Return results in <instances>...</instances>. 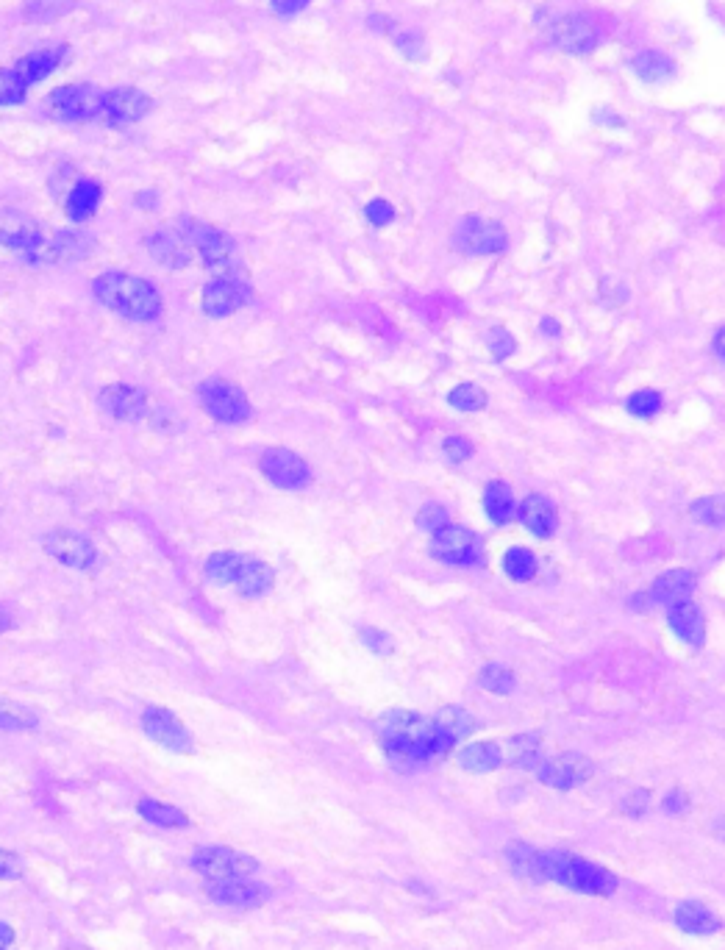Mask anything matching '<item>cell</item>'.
<instances>
[{
    "instance_id": "cell-37",
    "label": "cell",
    "mask_w": 725,
    "mask_h": 950,
    "mask_svg": "<svg viewBox=\"0 0 725 950\" xmlns=\"http://www.w3.org/2000/svg\"><path fill=\"white\" fill-rule=\"evenodd\" d=\"M37 725L39 717L28 706L0 698V731H31Z\"/></svg>"
},
{
    "instance_id": "cell-24",
    "label": "cell",
    "mask_w": 725,
    "mask_h": 950,
    "mask_svg": "<svg viewBox=\"0 0 725 950\" xmlns=\"http://www.w3.org/2000/svg\"><path fill=\"white\" fill-rule=\"evenodd\" d=\"M695 584H698V575L695 573H689V570H667L650 584L648 595L653 603L673 606L678 600H689V595L695 592Z\"/></svg>"
},
{
    "instance_id": "cell-64",
    "label": "cell",
    "mask_w": 725,
    "mask_h": 950,
    "mask_svg": "<svg viewBox=\"0 0 725 950\" xmlns=\"http://www.w3.org/2000/svg\"><path fill=\"white\" fill-rule=\"evenodd\" d=\"M0 950H3V948H0Z\"/></svg>"
},
{
    "instance_id": "cell-16",
    "label": "cell",
    "mask_w": 725,
    "mask_h": 950,
    "mask_svg": "<svg viewBox=\"0 0 725 950\" xmlns=\"http://www.w3.org/2000/svg\"><path fill=\"white\" fill-rule=\"evenodd\" d=\"M592 773H595V764L589 762L584 753H562V756H553L537 767L539 781L545 787L562 789V792L587 784Z\"/></svg>"
},
{
    "instance_id": "cell-4",
    "label": "cell",
    "mask_w": 725,
    "mask_h": 950,
    "mask_svg": "<svg viewBox=\"0 0 725 950\" xmlns=\"http://www.w3.org/2000/svg\"><path fill=\"white\" fill-rule=\"evenodd\" d=\"M181 234L189 239L192 250H198V256L203 264L214 273V278H223V275H242L237 270V242L231 234H225L214 225L200 223V220H189L181 217Z\"/></svg>"
},
{
    "instance_id": "cell-59",
    "label": "cell",
    "mask_w": 725,
    "mask_h": 950,
    "mask_svg": "<svg viewBox=\"0 0 725 950\" xmlns=\"http://www.w3.org/2000/svg\"><path fill=\"white\" fill-rule=\"evenodd\" d=\"M14 942V928L12 925L0 923V948H6V945H12Z\"/></svg>"
},
{
    "instance_id": "cell-26",
    "label": "cell",
    "mask_w": 725,
    "mask_h": 950,
    "mask_svg": "<svg viewBox=\"0 0 725 950\" xmlns=\"http://www.w3.org/2000/svg\"><path fill=\"white\" fill-rule=\"evenodd\" d=\"M506 862L512 867V873L517 878H523V881H534V884L548 881V875H545V853H539V850L525 845L520 839L506 848Z\"/></svg>"
},
{
    "instance_id": "cell-40",
    "label": "cell",
    "mask_w": 725,
    "mask_h": 950,
    "mask_svg": "<svg viewBox=\"0 0 725 950\" xmlns=\"http://www.w3.org/2000/svg\"><path fill=\"white\" fill-rule=\"evenodd\" d=\"M448 403L459 412H481L487 406V392L478 384H459L450 389Z\"/></svg>"
},
{
    "instance_id": "cell-14",
    "label": "cell",
    "mask_w": 725,
    "mask_h": 950,
    "mask_svg": "<svg viewBox=\"0 0 725 950\" xmlns=\"http://www.w3.org/2000/svg\"><path fill=\"white\" fill-rule=\"evenodd\" d=\"M550 42L564 53H589L598 48L600 28L587 14H564L550 25Z\"/></svg>"
},
{
    "instance_id": "cell-22",
    "label": "cell",
    "mask_w": 725,
    "mask_h": 950,
    "mask_svg": "<svg viewBox=\"0 0 725 950\" xmlns=\"http://www.w3.org/2000/svg\"><path fill=\"white\" fill-rule=\"evenodd\" d=\"M64 56H67V45H48V48L25 53L23 59L14 64V70L23 75V81L31 87V84L45 81L50 73H56L62 67Z\"/></svg>"
},
{
    "instance_id": "cell-33",
    "label": "cell",
    "mask_w": 725,
    "mask_h": 950,
    "mask_svg": "<svg viewBox=\"0 0 725 950\" xmlns=\"http://www.w3.org/2000/svg\"><path fill=\"white\" fill-rule=\"evenodd\" d=\"M484 512L489 514V520L495 525H503L512 520L514 514V492L509 484L503 481H492L484 489Z\"/></svg>"
},
{
    "instance_id": "cell-10",
    "label": "cell",
    "mask_w": 725,
    "mask_h": 950,
    "mask_svg": "<svg viewBox=\"0 0 725 950\" xmlns=\"http://www.w3.org/2000/svg\"><path fill=\"white\" fill-rule=\"evenodd\" d=\"M431 553L450 567H470L481 559V539L462 525L448 523L431 534Z\"/></svg>"
},
{
    "instance_id": "cell-62",
    "label": "cell",
    "mask_w": 725,
    "mask_h": 950,
    "mask_svg": "<svg viewBox=\"0 0 725 950\" xmlns=\"http://www.w3.org/2000/svg\"><path fill=\"white\" fill-rule=\"evenodd\" d=\"M12 628V614L6 612L3 606H0V634H6Z\"/></svg>"
},
{
    "instance_id": "cell-21",
    "label": "cell",
    "mask_w": 725,
    "mask_h": 950,
    "mask_svg": "<svg viewBox=\"0 0 725 950\" xmlns=\"http://www.w3.org/2000/svg\"><path fill=\"white\" fill-rule=\"evenodd\" d=\"M145 245H148L150 256L170 270H184L192 262V245L181 234V228H162V231L150 234Z\"/></svg>"
},
{
    "instance_id": "cell-56",
    "label": "cell",
    "mask_w": 725,
    "mask_h": 950,
    "mask_svg": "<svg viewBox=\"0 0 725 950\" xmlns=\"http://www.w3.org/2000/svg\"><path fill=\"white\" fill-rule=\"evenodd\" d=\"M367 23H370V28H373V31H378V34H392V31H395V20H392V17H387V14H373V17H370Z\"/></svg>"
},
{
    "instance_id": "cell-49",
    "label": "cell",
    "mask_w": 725,
    "mask_h": 950,
    "mask_svg": "<svg viewBox=\"0 0 725 950\" xmlns=\"http://www.w3.org/2000/svg\"><path fill=\"white\" fill-rule=\"evenodd\" d=\"M514 348H517V345H514V337L506 328H492V331H489V350H492V356H495L498 362L509 359Z\"/></svg>"
},
{
    "instance_id": "cell-17",
    "label": "cell",
    "mask_w": 725,
    "mask_h": 950,
    "mask_svg": "<svg viewBox=\"0 0 725 950\" xmlns=\"http://www.w3.org/2000/svg\"><path fill=\"white\" fill-rule=\"evenodd\" d=\"M42 548L70 570H89L98 562V548L92 545V539L75 531H50L42 537Z\"/></svg>"
},
{
    "instance_id": "cell-11",
    "label": "cell",
    "mask_w": 725,
    "mask_h": 950,
    "mask_svg": "<svg viewBox=\"0 0 725 950\" xmlns=\"http://www.w3.org/2000/svg\"><path fill=\"white\" fill-rule=\"evenodd\" d=\"M142 731H145L156 745H162V748L170 750V753H184V756H187V753L195 750V742H192V734L187 731V725L178 720V714L164 709V706H148V709L142 712Z\"/></svg>"
},
{
    "instance_id": "cell-30",
    "label": "cell",
    "mask_w": 725,
    "mask_h": 950,
    "mask_svg": "<svg viewBox=\"0 0 725 950\" xmlns=\"http://www.w3.org/2000/svg\"><path fill=\"white\" fill-rule=\"evenodd\" d=\"M248 559V553H237V550H217L212 553L206 564H203V573L206 578L217 584V587H234L237 584L239 573H242V564Z\"/></svg>"
},
{
    "instance_id": "cell-46",
    "label": "cell",
    "mask_w": 725,
    "mask_h": 950,
    "mask_svg": "<svg viewBox=\"0 0 725 950\" xmlns=\"http://www.w3.org/2000/svg\"><path fill=\"white\" fill-rule=\"evenodd\" d=\"M395 48H398L409 62L425 59V42L417 31H400V34H395Z\"/></svg>"
},
{
    "instance_id": "cell-5",
    "label": "cell",
    "mask_w": 725,
    "mask_h": 950,
    "mask_svg": "<svg viewBox=\"0 0 725 950\" xmlns=\"http://www.w3.org/2000/svg\"><path fill=\"white\" fill-rule=\"evenodd\" d=\"M198 400L200 406L206 409V414L214 417L217 423H248L250 414H253L248 395L237 384L225 381V378H206L198 387Z\"/></svg>"
},
{
    "instance_id": "cell-29",
    "label": "cell",
    "mask_w": 725,
    "mask_h": 950,
    "mask_svg": "<svg viewBox=\"0 0 725 950\" xmlns=\"http://www.w3.org/2000/svg\"><path fill=\"white\" fill-rule=\"evenodd\" d=\"M675 925L687 934H695V937H709V934H717L723 923L698 900H684L675 909Z\"/></svg>"
},
{
    "instance_id": "cell-58",
    "label": "cell",
    "mask_w": 725,
    "mask_h": 950,
    "mask_svg": "<svg viewBox=\"0 0 725 950\" xmlns=\"http://www.w3.org/2000/svg\"><path fill=\"white\" fill-rule=\"evenodd\" d=\"M712 348H714V353H717V356H720V359L725 362V325L720 328V331H717V334H714Z\"/></svg>"
},
{
    "instance_id": "cell-20",
    "label": "cell",
    "mask_w": 725,
    "mask_h": 950,
    "mask_svg": "<svg viewBox=\"0 0 725 950\" xmlns=\"http://www.w3.org/2000/svg\"><path fill=\"white\" fill-rule=\"evenodd\" d=\"M153 109V98H148L137 87H117L103 95V114H109L114 123H139Z\"/></svg>"
},
{
    "instance_id": "cell-35",
    "label": "cell",
    "mask_w": 725,
    "mask_h": 950,
    "mask_svg": "<svg viewBox=\"0 0 725 950\" xmlns=\"http://www.w3.org/2000/svg\"><path fill=\"white\" fill-rule=\"evenodd\" d=\"M137 812L153 825H162V828H187L189 817L181 809H175L170 803H162V800H153V798H142L137 803Z\"/></svg>"
},
{
    "instance_id": "cell-54",
    "label": "cell",
    "mask_w": 725,
    "mask_h": 950,
    "mask_svg": "<svg viewBox=\"0 0 725 950\" xmlns=\"http://www.w3.org/2000/svg\"><path fill=\"white\" fill-rule=\"evenodd\" d=\"M625 295H628V289H625L623 284H617L614 278H606V281L600 284V298L606 300V303H614V306H617V303H625V300H628Z\"/></svg>"
},
{
    "instance_id": "cell-42",
    "label": "cell",
    "mask_w": 725,
    "mask_h": 950,
    "mask_svg": "<svg viewBox=\"0 0 725 950\" xmlns=\"http://www.w3.org/2000/svg\"><path fill=\"white\" fill-rule=\"evenodd\" d=\"M28 98V84L14 67L0 70V106H20Z\"/></svg>"
},
{
    "instance_id": "cell-57",
    "label": "cell",
    "mask_w": 725,
    "mask_h": 950,
    "mask_svg": "<svg viewBox=\"0 0 725 950\" xmlns=\"http://www.w3.org/2000/svg\"><path fill=\"white\" fill-rule=\"evenodd\" d=\"M134 203H137L139 209H156V206H159V195H156L153 189H150V192H137Z\"/></svg>"
},
{
    "instance_id": "cell-47",
    "label": "cell",
    "mask_w": 725,
    "mask_h": 950,
    "mask_svg": "<svg viewBox=\"0 0 725 950\" xmlns=\"http://www.w3.org/2000/svg\"><path fill=\"white\" fill-rule=\"evenodd\" d=\"M359 639H362L364 648H370L378 656H389L392 650H395V642L389 637L387 631H381V628H359Z\"/></svg>"
},
{
    "instance_id": "cell-60",
    "label": "cell",
    "mask_w": 725,
    "mask_h": 950,
    "mask_svg": "<svg viewBox=\"0 0 725 950\" xmlns=\"http://www.w3.org/2000/svg\"><path fill=\"white\" fill-rule=\"evenodd\" d=\"M559 331H562V325L556 323L553 317H545V320H542V334H548V337H556Z\"/></svg>"
},
{
    "instance_id": "cell-52",
    "label": "cell",
    "mask_w": 725,
    "mask_h": 950,
    "mask_svg": "<svg viewBox=\"0 0 725 950\" xmlns=\"http://www.w3.org/2000/svg\"><path fill=\"white\" fill-rule=\"evenodd\" d=\"M648 806H650L648 789H637V792H631V795L623 800V812L628 814V817H634V820L648 812Z\"/></svg>"
},
{
    "instance_id": "cell-13",
    "label": "cell",
    "mask_w": 725,
    "mask_h": 950,
    "mask_svg": "<svg viewBox=\"0 0 725 950\" xmlns=\"http://www.w3.org/2000/svg\"><path fill=\"white\" fill-rule=\"evenodd\" d=\"M259 470L278 489H303L312 481L309 464L289 448L264 450L262 459H259Z\"/></svg>"
},
{
    "instance_id": "cell-51",
    "label": "cell",
    "mask_w": 725,
    "mask_h": 950,
    "mask_svg": "<svg viewBox=\"0 0 725 950\" xmlns=\"http://www.w3.org/2000/svg\"><path fill=\"white\" fill-rule=\"evenodd\" d=\"M25 873L23 859L12 850H0V881H14Z\"/></svg>"
},
{
    "instance_id": "cell-31",
    "label": "cell",
    "mask_w": 725,
    "mask_h": 950,
    "mask_svg": "<svg viewBox=\"0 0 725 950\" xmlns=\"http://www.w3.org/2000/svg\"><path fill=\"white\" fill-rule=\"evenodd\" d=\"M631 73L637 75L645 84H664L675 75V64L670 56H664L662 50H642L631 59Z\"/></svg>"
},
{
    "instance_id": "cell-18",
    "label": "cell",
    "mask_w": 725,
    "mask_h": 950,
    "mask_svg": "<svg viewBox=\"0 0 725 950\" xmlns=\"http://www.w3.org/2000/svg\"><path fill=\"white\" fill-rule=\"evenodd\" d=\"M42 237H45V231L31 214L17 212V209H0V248L25 256L37 248Z\"/></svg>"
},
{
    "instance_id": "cell-63",
    "label": "cell",
    "mask_w": 725,
    "mask_h": 950,
    "mask_svg": "<svg viewBox=\"0 0 725 950\" xmlns=\"http://www.w3.org/2000/svg\"><path fill=\"white\" fill-rule=\"evenodd\" d=\"M714 834H717V837L725 842V817H720V820H717V825H714Z\"/></svg>"
},
{
    "instance_id": "cell-25",
    "label": "cell",
    "mask_w": 725,
    "mask_h": 950,
    "mask_svg": "<svg viewBox=\"0 0 725 950\" xmlns=\"http://www.w3.org/2000/svg\"><path fill=\"white\" fill-rule=\"evenodd\" d=\"M100 200H103V187L92 178H78L73 189L64 195V212L73 223H87L92 214L98 212Z\"/></svg>"
},
{
    "instance_id": "cell-6",
    "label": "cell",
    "mask_w": 725,
    "mask_h": 950,
    "mask_svg": "<svg viewBox=\"0 0 725 950\" xmlns=\"http://www.w3.org/2000/svg\"><path fill=\"white\" fill-rule=\"evenodd\" d=\"M103 95L95 84H64L45 98V112L56 120H92L103 114Z\"/></svg>"
},
{
    "instance_id": "cell-38",
    "label": "cell",
    "mask_w": 725,
    "mask_h": 950,
    "mask_svg": "<svg viewBox=\"0 0 725 950\" xmlns=\"http://www.w3.org/2000/svg\"><path fill=\"white\" fill-rule=\"evenodd\" d=\"M503 570L506 575L512 578V581H531L534 575H537V556L531 553L528 548H512L506 550V556H503Z\"/></svg>"
},
{
    "instance_id": "cell-45",
    "label": "cell",
    "mask_w": 725,
    "mask_h": 950,
    "mask_svg": "<svg viewBox=\"0 0 725 950\" xmlns=\"http://www.w3.org/2000/svg\"><path fill=\"white\" fill-rule=\"evenodd\" d=\"M364 217H367V223L373 228H387L395 220V206L384 198H373L364 206Z\"/></svg>"
},
{
    "instance_id": "cell-2",
    "label": "cell",
    "mask_w": 725,
    "mask_h": 950,
    "mask_svg": "<svg viewBox=\"0 0 725 950\" xmlns=\"http://www.w3.org/2000/svg\"><path fill=\"white\" fill-rule=\"evenodd\" d=\"M92 292L98 303L131 323H153L159 320L164 303L159 289L150 281L131 273H103L92 281Z\"/></svg>"
},
{
    "instance_id": "cell-34",
    "label": "cell",
    "mask_w": 725,
    "mask_h": 950,
    "mask_svg": "<svg viewBox=\"0 0 725 950\" xmlns=\"http://www.w3.org/2000/svg\"><path fill=\"white\" fill-rule=\"evenodd\" d=\"M506 762L520 770H534L542 764V742L534 734H520V737L509 739V750H506Z\"/></svg>"
},
{
    "instance_id": "cell-12",
    "label": "cell",
    "mask_w": 725,
    "mask_h": 950,
    "mask_svg": "<svg viewBox=\"0 0 725 950\" xmlns=\"http://www.w3.org/2000/svg\"><path fill=\"white\" fill-rule=\"evenodd\" d=\"M509 245L506 228L498 220H484V217H464L456 228V248L473 256H495L503 253Z\"/></svg>"
},
{
    "instance_id": "cell-28",
    "label": "cell",
    "mask_w": 725,
    "mask_h": 950,
    "mask_svg": "<svg viewBox=\"0 0 725 950\" xmlns=\"http://www.w3.org/2000/svg\"><path fill=\"white\" fill-rule=\"evenodd\" d=\"M275 584V570L262 559H256V556H248L245 564H242V573L237 578V592L242 598H262L267 595Z\"/></svg>"
},
{
    "instance_id": "cell-15",
    "label": "cell",
    "mask_w": 725,
    "mask_h": 950,
    "mask_svg": "<svg viewBox=\"0 0 725 950\" xmlns=\"http://www.w3.org/2000/svg\"><path fill=\"white\" fill-rule=\"evenodd\" d=\"M98 406L106 414H112L114 420H123V423H139L150 417V398L145 389L134 387V384H109V387L100 389Z\"/></svg>"
},
{
    "instance_id": "cell-39",
    "label": "cell",
    "mask_w": 725,
    "mask_h": 950,
    "mask_svg": "<svg viewBox=\"0 0 725 950\" xmlns=\"http://www.w3.org/2000/svg\"><path fill=\"white\" fill-rule=\"evenodd\" d=\"M478 684L481 689H487L492 695H509L517 687V678L512 670H506L503 664H487L481 673H478Z\"/></svg>"
},
{
    "instance_id": "cell-27",
    "label": "cell",
    "mask_w": 725,
    "mask_h": 950,
    "mask_svg": "<svg viewBox=\"0 0 725 950\" xmlns=\"http://www.w3.org/2000/svg\"><path fill=\"white\" fill-rule=\"evenodd\" d=\"M520 520L539 539H548L556 531V509L545 495H528L520 506Z\"/></svg>"
},
{
    "instance_id": "cell-19",
    "label": "cell",
    "mask_w": 725,
    "mask_h": 950,
    "mask_svg": "<svg viewBox=\"0 0 725 950\" xmlns=\"http://www.w3.org/2000/svg\"><path fill=\"white\" fill-rule=\"evenodd\" d=\"M209 898L223 903V906H237V909H256L270 900V887L250 881V878H231V881H209Z\"/></svg>"
},
{
    "instance_id": "cell-32",
    "label": "cell",
    "mask_w": 725,
    "mask_h": 950,
    "mask_svg": "<svg viewBox=\"0 0 725 950\" xmlns=\"http://www.w3.org/2000/svg\"><path fill=\"white\" fill-rule=\"evenodd\" d=\"M459 764L470 773H489L503 764V750L498 742H473L459 753Z\"/></svg>"
},
{
    "instance_id": "cell-9",
    "label": "cell",
    "mask_w": 725,
    "mask_h": 950,
    "mask_svg": "<svg viewBox=\"0 0 725 950\" xmlns=\"http://www.w3.org/2000/svg\"><path fill=\"white\" fill-rule=\"evenodd\" d=\"M192 867L209 881H231V878H250L259 870V862L231 848H203L192 856Z\"/></svg>"
},
{
    "instance_id": "cell-61",
    "label": "cell",
    "mask_w": 725,
    "mask_h": 950,
    "mask_svg": "<svg viewBox=\"0 0 725 950\" xmlns=\"http://www.w3.org/2000/svg\"><path fill=\"white\" fill-rule=\"evenodd\" d=\"M598 123H603V125H612V128H623V120H620V117H614V114H609V112H603V114H598Z\"/></svg>"
},
{
    "instance_id": "cell-36",
    "label": "cell",
    "mask_w": 725,
    "mask_h": 950,
    "mask_svg": "<svg viewBox=\"0 0 725 950\" xmlns=\"http://www.w3.org/2000/svg\"><path fill=\"white\" fill-rule=\"evenodd\" d=\"M434 723H437L439 728H442V731H445V734L453 739V742H459V739H467L470 734H473L475 728H478V723H475L473 714L464 712V709H459V706H445V709H442V712L434 717Z\"/></svg>"
},
{
    "instance_id": "cell-1",
    "label": "cell",
    "mask_w": 725,
    "mask_h": 950,
    "mask_svg": "<svg viewBox=\"0 0 725 950\" xmlns=\"http://www.w3.org/2000/svg\"><path fill=\"white\" fill-rule=\"evenodd\" d=\"M375 734L381 750L398 770H417L420 764L442 759L456 748V742L434 723V717H423L406 709L381 714L375 723Z\"/></svg>"
},
{
    "instance_id": "cell-44",
    "label": "cell",
    "mask_w": 725,
    "mask_h": 950,
    "mask_svg": "<svg viewBox=\"0 0 725 950\" xmlns=\"http://www.w3.org/2000/svg\"><path fill=\"white\" fill-rule=\"evenodd\" d=\"M70 0H25V17L37 20V23H50L53 17H59L70 9Z\"/></svg>"
},
{
    "instance_id": "cell-7",
    "label": "cell",
    "mask_w": 725,
    "mask_h": 950,
    "mask_svg": "<svg viewBox=\"0 0 725 950\" xmlns=\"http://www.w3.org/2000/svg\"><path fill=\"white\" fill-rule=\"evenodd\" d=\"M95 250V237L87 231H73V228H64L56 231L53 237H42L37 248L31 253H25V262L31 264H70L87 259L89 253Z\"/></svg>"
},
{
    "instance_id": "cell-55",
    "label": "cell",
    "mask_w": 725,
    "mask_h": 950,
    "mask_svg": "<svg viewBox=\"0 0 725 950\" xmlns=\"http://www.w3.org/2000/svg\"><path fill=\"white\" fill-rule=\"evenodd\" d=\"M309 3H312V0H270L273 12L281 14V17H295V14L303 12Z\"/></svg>"
},
{
    "instance_id": "cell-23",
    "label": "cell",
    "mask_w": 725,
    "mask_h": 950,
    "mask_svg": "<svg viewBox=\"0 0 725 950\" xmlns=\"http://www.w3.org/2000/svg\"><path fill=\"white\" fill-rule=\"evenodd\" d=\"M667 623L675 631V637L684 639L687 645H703L706 620H703V612L692 600H678L673 606H667Z\"/></svg>"
},
{
    "instance_id": "cell-50",
    "label": "cell",
    "mask_w": 725,
    "mask_h": 950,
    "mask_svg": "<svg viewBox=\"0 0 725 950\" xmlns=\"http://www.w3.org/2000/svg\"><path fill=\"white\" fill-rule=\"evenodd\" d=\"M442 453L450 464H462L473 456V445L464 437H448L442 442Z\"/></svg>"
},
{
    "instance_id": "cell-48",
    "label": "cell",
    "mask_w": 725,
    "mask_h": 950,
    "mask_svg": "<svg viewBox=\"0 0 725 950\" xmlns=\"http://www.w3.org/2000/svg\"><path fill=\"white\" fill-rule=\"evenodd\" d=\"M442 525H448V512H445V506H439V503H425L423 509L417 512V528H423V531H439Z\"/></svg>"
},
{
    "instance_id": "cell-53",
    "label": "cell",
    "mask_w": 725,
    "mask_h": 950,
    "mask_svg": "<svg viewBox=\"0 0 725 950\" xmlns=\"http://www.w3.org/2000/svg\"><path fill=\"white\" fill-rule=\"evenodd\" d=\"M662 809L667 814H681L689 809V795L687 792H681V789H673V792H667L662 800Z\"/></svg>"
},
{
    "instance_id": "cell-41",
    "label": "cell",
    "mask_w": 725,
    "mask_h": 950,
    "mask_svg": "<svg viewBox=\"0 0 725 950\" xmlns=\"http://www.w3.org/2000/svg\"><path fill=\"white\" fill-rule=\"evenodd\" d=\"M689 512H692V517H695L700 525L720 528V525H725V495H709V498L695 500V503L689 506Z\"/></svg>"
},
{
    "instance_id": "cell-3",
    "label": "cell",
    "mask_w": 725,
    "mask_h": 950,
    "mask_svg": "<svg viewBox=\"0 0 725 950\" xmlns=\"http://www.w3.org/2000/svg\"><path fill=\"white\" fill-rule=\"evenodd\" d=\"M545 875H548V881H556L573 892L600 895V898L614 895L620 887V881L612 870L589 862V859H581V856H573V853H564V850L545 853Z\"/></svg>"
},
{
    "instance_id": "cell-43",
    "label": "cell",
    "mask_w": 725,
    "mask_h": 950,
    "mask_svg": "<svg viewBox=\"0 0 725 950\" xmlns=\"http://www.w3.org/2000/svg\"><path fill=\"white\" fill-rule=\"evenodd\" d=\"M625 409H628V414H634V417L648 420V417L659 414V409H662V395H659L656 389H639V392H634V395L628 398Z\"/></svg>"
},
{
    "instance_id": "cell-8",
    "label": "cell",
    "mask_w": 725,
    "mask_h": 950,
    "mask_svg": "<svg viewBox=\"0 0 725 950\" xmlns=\"http://www.w3.org/2000/svg\"><path fill=\"white\" fill-rule=\"evenodd\" d=\"M250 300H253V289H250L245 275H223V278H214L203 287L200 309H203V314L220 320V317L245 309Z\"/></svg>"
}]
</instances>
